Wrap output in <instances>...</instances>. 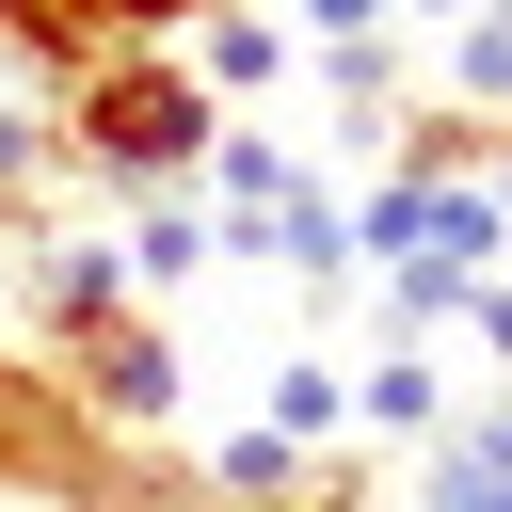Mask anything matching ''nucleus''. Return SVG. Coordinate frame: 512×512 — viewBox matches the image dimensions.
<instances>
[{"label": "nucleus", "mask_w": 512, "mask_h": 512, "mask_svg": "<svg viewBox=\"0 0 512 512\" xmlns=\"http://www.w3.org/2000/svg\"><path fill=\"white\" fill-rule=\"evenodd\" d=\"M48 368L80 384V416H96V432H176V416H192V368H176V336H160V304H128V320H96V336H64Z\"/></svg>", "instance_id": "nucleus-4"}, {"label": "nucleus", "mask_w": 512, "mask_h": 512, "mask_svg": "<svg viewBox=\"0 0 512 512\" xmlns=\"http://www.w3.org/2000/svg\"><path fill=\"white\" fill-rule=\"evenodd\" d=\"M192 80H208V96H272V80H304V32L256 16V0H208V16H192Z\"/></svg>", "instance_id": "nucleus-7"}, {"label": "nucleus", "mask_w": 512, "mask_h": 512, "mask_svg": "<svg viewBox=\"0 0 512 512\" xmlns=\"http://www.w3.org/2000/svg\"><path fill=\"white\" fill-rule=\"evenodd\" d=\"M352 240H368V272H448V288H480V272L512 256V192H496V176H416V160H384V176L352 192Z\"/></svg>", "instance_id": "nucleus-2"}, {"label": "nucleus", "mask_w": 512, "mask_h": 512, "mask_svg": "<svg viewBox=\"0 0 512 512\" xmlns=\"http://www.w3.org/2000/svg\"><path fill=\"white\" fill-rule=\"evenodd\" d=\"M64 176V128L48 112H0V192H48Z\"/></svg>", "instance_id": "nucleus-14"}, {"label": "nucleus", "mask_w": 512, "mask_h": 512, "mask_svg": "<svg viewBox=\"0 0 512 512\" xmlns=\"http://www.w3.org/2000/svg\"><path fill=\"white\" fill-rule=\"evenodd\" d=\"M464 336H480V352L512 368V272H480V288H464Z\"/></svg>", "instance_id": "nucleus-15"}, {"label": "nucleus", "mask_w": 512, "mask_h": 512, "mask_svg": "<svg viewBox=\"0 0 512 512\" xmlns=\"http://www.w3.org/2000/svg\"><path fill=\"white\" fill-rule=\"evenodd\" d=\"M128 432H96L80 416V384L48 368V352H0V496H48V512H96L128 464H112Z\"/></svg>", "instance_id": "nucleus-3"}, {"label": "nucleus", "mask_w": 512, "mask_h": 512, "mask_svg": "<svg viewBox=\"0 0 512 512\" xmlns=\"http://www.w3.org/2000/svg\"><path fill=\"white\" fill-rule=\"evenodd\" d=\"M256 256H272V272H288L304 304H320V288H368V240H352V192H320V176H304V192L272 208V240H256Z\"/></svg>", "instance_id": "nucleus-9"}, {"label": "nucleus", "mask_w": 512, "mask_h": 512, "mask_svg": "<svg viewBox=\"0 0 512 512\" xmlns=\"http://www.w3.org/2000/svg\"><path fill=\"white\" fill-rule=\"evenodd\" d=\"M176 16H208V0H0V48H16V64H48V80H96V64L160 48Z\"/></svg>", "instance_id": "nucleus-5"}, {"label": "nucleus", "mask_w": 512, "mask_h": 512, "mask_svg": "<svg viewBox=\"0 0 512 512\" xmlns=\"http://www.w3.org/2000/svg\"><path fill=\"white\" fill-rule=\"evenodd\" d=\"M16 288H32V336H48V352H64V336H96V320H128V304H144V288H128V256H112V224H48V240H32V272H16Z\"/></svg>", "instance_id": "nucleus-6"}, {"label": "nucleus", "mask_w": 512, "mask_h": 512, "mask_svg": "<svg viewBox=\"0 0 512 512\" xmlns=\"http://www.w3.org/2000/svg\"><path fill=\"white\" fill-rule=\"evenodd\" d=\"M304 480H320V448H288V432H272V416H240V432H224V448H208V496H240V512H288V496H304Z\"/></svg>", "instance_id": "nucleus-12"}, {"label": "nucleus", "mask_w": 512, "mask_h": 512, "mask_svg": "<svg viewBox=\"0 0 512 512\" xmlns=\"http://www.w3.org/2000/svg\"><path fill=\"white\" fill-rule=\"evenodd\" d=\"M256 416H272L288 448H336V432H352V368H336V352H272V368H256Z\"/></svg>", "instance_id": "nucleus-10"}, {"label": "nucleus", "mask_w": 512, "mask_h": 512, "mask_svg": "<svg viewBox=\"0 0 512 512\" xmlns=\"http://www.w3.org/2000/svg\"><path fill=\"white\" fill-rule=\"evenodd\" d=\"M400 16H480V0H400Z\"/></svg>", "instance_id": "nucleus-16"}, {"label": "nucleus", "mask_w": 512, "mask_h": 512, "mask_svg": "<svg viewBox=\"0 0 512 512\" xmlns=\"http://www.w3.org/2000/svg\"><path fill=\"white\" fill-rule=\"evenodd\" d=\"M112 256H128V288H144V304H176V288H192V272L224 256V224H208L192 192H128V224H112Z\"/></svg>", "instance_id": "nucleus-8"}, {"label": "nucleus", "mask_w": 512, "mask_h": 512, "mask_svg": "<svg viewBox=\"0 0 512 512\" xmlns=\"http://www.w3.org/2000/svg\"><path fill=\"white\" fill-rule=\"evenodd\" d=\"M64 176H96L112 208L128 192H176V176H208V144H224V96L192 80V64H160V48H128V64H96V80H64Z\"/></svg>", "instance_id": "nucleus-1"}, {"label": "nucleus", "mask_w": 512, "mask_h": 512, "mask_svg": "<svg viewBox=\"0 0 512 512\" xmlns=\"http://www.w3.org/2000/svg\"><path fill=\"white\" fill-rule=\"evenodd\" d=\"M288 32L304 48H368V32H400V0H288Z\"/></svg>", "instance_id": "nucleus-13"}, {"label": "nucleus", "mask_w": 512, "mask_h": 512, "mask_svg": "<svg viewBox=\"0 0 512 512\" xmlns=\"http://www.w3.org/2000/svg\"><path fill=\"white\" fill-rule=\"evenodd\" d=\"M352 432L432 448V432H448V368H432V352H368V368H352Z\"/></svg>", "instance_id": "nucleus-11"}]
</instances>
